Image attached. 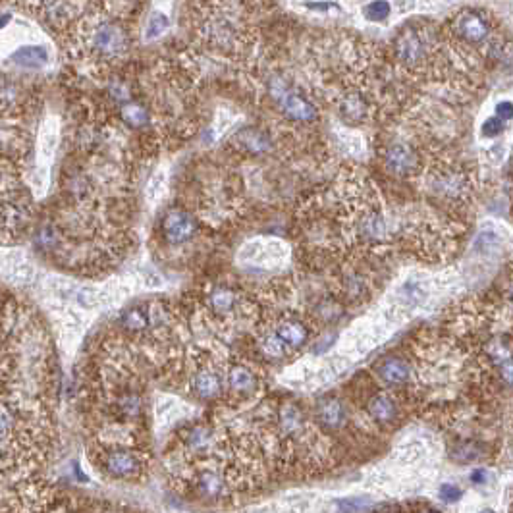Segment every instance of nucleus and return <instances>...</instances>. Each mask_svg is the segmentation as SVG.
<instances>
[{
    "label": "nucleus",
    "mask_w": 513,
    "mask_h": 513,
    "mask_svg": "<svg viewBox=\"0 0 513 513\" xmlns=\"http://www.w3.org/2000/svg\"><path fill=\"white\" fill-rule=\"evenodd\" d=\"M317 421L324 429H340L346 423V407L340 400H323L315 409Z\"/></svg>",
    "instance_id": "f3484780"
},
{
    "label": "nucleus",
    "mask_w": 513,
    "mask_h": 513,
    "mask_svg": "<svg viewBox=\"0 0 513 513\" xmlns=\"http://www.w3.org/2000/svg\"><path fill=\"white\" fill-rule=\"evenodd\" d=\"M440 498L444 500V502H458L459 498H461V488L456 485H442L440 486Z\"/></svg>",
    "instance_id": "bb28decb"
},
{
    "label": "nucleus",
    "mask_w": 513,
    "mask_h": 513,
    "mask_svg": "<svg viewBox=\"0 0 513 513\" xmlns=\"http://www.w3.org/2000/svg\"><path fill=\"white\" fill-rule=\"evenodd\" d=\"M191 481H193V490H195L199 496L209 498V500L226 496L228 486H230V479L224 477L216 467H209V465L197 469V471L193 473Z\"/></svg>",
    "instance_id": "9b49d317"
},
{
    "label": "nucleus",
    "mask_w": 513,
    "mask_h": 513,
    "mask_svg": "<svg viewBox=\"0 0 513 513\" xmlns=\"http://www.w3.org/2000/svg\"><path fill=\"white\" fill-rule=\"evenodd\" d=\"M382 157H384V164L390 172H394L396 176H404V178L417 174L423 164L421 153L411 143H405V141L388 143L382 151Z\"/></svg>",
    "instance_id": "6e6552de"
},
{
    "label": "nucleus",
    "mask_w": 513,
    "mask_h": 513,
    "mask_svg": "<svg viewBox=\"0 0 513 513\" xmlns=\"http://www.w3.org/2000/svg\"><path fill=\"white\" fill-rule=\"evenodd\" d=\"M496 118L504 124V122H510L512 120V103L510 101H504L496 107Z\"/></svg>",
    "instance_id": "cd10ccee"
},
{
    "label": "nucleus",
    "mask_w": 513,
    "mask_h": 513,
    "mask_svg": "<svg viewBox=\"0 0 513 513\" xmlns=\"http://www.w3.org/2000/svg\"><path fill=\"white\" fill-rule=\"evenodd\" d=\"M340 110H342V114L351 120V122H361L365 116H367V103H365V99H363V95L361 93H357V91H351L348 95H344V99H342V103H340Z\"/></svg>",
    "instance_id": "412c9836"
},
{
    "label": "nucleus",
    "mask_w": 513,
    "mask_h": 513,
    "mask_svg": "<svg viewBox=\"0 0 513 513\" xmlns=\"http://www.w3.org/2000/svg\"><path fill=\"white\" fill-rule=\"evenodd\" d=\"M269 330L292 353L301 350L311 340V326L297 315H286L284 319L269 324Z\"/></svg>",
    "instance_id": "1a4fd4ad"
},
{
    "label": "nucleus",
    "mask_w": 513,
    "mask_h": 513,
    "mask_svg": "<svg viewBox=\"0 0 513 513\" xmlns=\"http://www.w3.org/2000/svg\"><path fill=\"white\" fill-rule=\"evenodd\" d=\"M344 292L350 297H361L367 292V280L363 274L359 272H350L346 278H344Z\"/></svg>",
    "instance_id": "5701e85b"
},
{
    "label": "nucleus",
    "mask_w": 513,
    "mask_h": 513,
    "mask_svg": "<svg viewBox=\"0 0 513 513\" xmlns=\"http://www.w3.org/2000/svg\"><path fill=\"white\" fill-rule=\"evenodd\" d=\"M431 54V37L427 29H404L396 39V56L407 68L421 66Z\"/></svg>",
    "instance_id": "39448f33"
},
{
    "label": "nucleus",
    "mask_w": 513,
    "mask_h": 513,
    "mask_svg": "<svg viewBox=\"0 0 513 513\" xmlns=\"http://www.w3.org/2000/svg\"><path fill=\"white\" fill-rule=\"evenodd\" d=\"M454 33L467 45H483L490 37V24L483 12L465 10L454 20Z\"/></svg>",
    "instance_id": "9d476101"
},
{
    "label": "nucleus",
    "mask_w": 513,
    "mask_h": 513,
    "mask_svg": "<svg viewBox=\"0 0 513 513\" xmlns=\"http://www.w3.org/2000/svg\"><path fill=\"white\" fill-rule=\"evenodd\" d=\"M270 95L276 101V105L282 108L284 116L294 122H313L317 118V107L303 95L296 87L282 78H274L270 81Z\"/></svg>",
    "instance_id": "20e7f679"
},
{
    "label": "nucleus",
    "mask_w": 513,
    "mask_h": 513,
    "mask_svg": "<svg viewBox=\"0 0 513 513\" xmlns=\"http://www.w3.org/2000/svg\"><path fill=\"white\" fill-rule=\"evenodd\" d=\"M309 10H319V12H328L330 8H334V4L328 2H315V4H305Z\"/></svg>",
    "instance_id": "c85d7f7f"
},
{
    "label": "nucleus",
    "mask_w": 513,
    "mask_h": 513,
    "mask_svg": "<svg viewBox=\"0 0 513 513\" xmlns=\"http://www.w3.org/2000/svg\"><path fill=\"white\" fill-rule=\"evenodd\" d=\"M91 461L95 467L112 481H139L147 467V456L139 446L118 444H91Z\"/></svg>",
    "instance_id": "7ed1b4c3"
},
{
    "label": "nucleus",
    "mask_w": 513,
    "mask_h": 513,
    "mask_svg": "<svg viewBox=\"0 0 513 513\" xmlns=\"http://www.w3.org/2000/svg\"><path fill=\"white\" fill-rule=\"evenodd\" d=\"M197 220L186 209L174 207L170 211H166L161 220L162 240L168 245H186L191 242L197 234Z\"/></svg>",
    "instance_id": "423d86ee"
},
{
    "label": "nucleus",
    "mask_w": 513,
    "mask_h": 513,
    "mask_svg": "<svg viewBox=\"0 0 513 513\" xmlns=\"http://www.w3.org/2000/svg\"><path fill=\"white\" fill-rule=\"evenodd\" d=\"M481 513H494V512H492V510H483V512H481Z\"/></svg>",
    "instance_id": "7c9ffc66"
},
{
    "label": "nucleus",
    "mask_w": 513,
    "mask_h": 513,
    "mask_svg": "<svg viewBox=\"0 0 513 513\" xmlns=\"http://www.w3.org/2000/svg\"><path fill=\"white\" fill-rule=\"evenodd\" d=\"M224 388H228V392L238 398H247L257 392L259 378L249 365L236 363L224 375Z\"/></svg>",
    "instance_id": "f8f14e48"
},
{
    "label": "nucleus",
    "mask_w": 513,
    "mask_h": 513,
    "mask_svg": "<svg viewBox=\"0 0 513 513\" xmlns=\"http://www.w3.org/2000/svg\"><path fill=\"white\" fill-rule=\"evenodd\" d=\"M53 436L41 398L0 384V486L37 479L53 452Z\"/></svg>",
    "instance_id": "f257e3e1"
},
{
    "label": "nucleus",
    "mask_w": 513,
    "mask_h": 513,
    "mask_svg": "<svg viewBox=\"0 0 513 513\" xmlns=\"http://www.w3.org/2000/svg\"><path fill=\"white\" fill-rule=\"evenodd\" d=\"M375 373L388 386H404L411 378V365L400 355H386L375 363Z\"/></svg>",
    "instance_id": "4468645a"
},
{
    "label": "nucleus",
    "mask_w": 513,
    "mask_h": 513,
    "mask_svg": "<svg viewBox=\"0 0 513 513\" xmlns=\"http://www.w3.org/2000/svg\"><path fill=\"white\" fill-rule=\"evenodd\" d=\"M485 479H486L485 469H477V471H473V473H471V481H473V483H477V485H481V483H485Z\"/></svg>",
    "instance_id": "c756f323"
},
{
    "label": "nucleus",
    "mask_w": 513,
    "mask_h": 513,
    "mask_svg": "<svg viewBox=\"0 0 513 513\" xmlns=\"http://www.w3.org/2000/svg\"><path fill=\"white\" fill-rule=\"evenodd\" d=\"M236 137H238V141H240V147H242L243 151H247V153L259 155V153L269 151V135L263 134L261 130L249 128V130H243L242 134H238Z\"/></svg>",
    "instance_id": "aec40b11"
},
{
    "label": "nucleus",
    "mask_w": 513,
    "mask_h": 513,
    "mask_svg": "<svg viewBox=\"0 0 513 513\" xmlns=\"http://www.w3.org/2000/svg\"><path fill=\"white\" fill-rule=\"evenodd\" d=\"M189 390L197 400L213 402L224 392V373L211 361L199 363L189 377Z\"/></svg>",
    "instance_id": "0eeeda50"
},
{
    "label": "nucleus",
    "mask_w": 513,
    "mask_h": 513,
    "mask_svg": "<svg viewBox=\"0 0 513 513\" xmlns=\"http://www.w3.org/2000/svg\"><path fill=\"white\" fill-rule=\"evenodd\" d=\"M16 64L26 66V68H41L47 64L49 53L45 47H24L18 53L12 56Z\"/></svg>",
    "instance_id": "4be33fe9"
},
{
    "label": "nucleus",
    "mask_w": 513,
    "mask_h": 513,
    "mask_svg": "<svg viewBox=\"0 0 513 513\" xmlns=\"http://www.w3.org/2000/svg\"><path fill=\"white\" fill-rule=\"evenodd\" d=\"M367 413L377 421L378 425H390L398 419L400 407L390 394L378 392L367 402Z\"/></svg>",
    "instance_id": "2eb2a0df"
},
{
    "label": "nucleus",
    "mask_w": 513,
    "mask_h": 513,
    "mask_svg": "<svg viewBox=\"0 0 513 513\" xmlns=\"http://www.w3.org/2000/svg\"><path fill=\"white\" fill-rule=\"evenodd\" d=\"M120 118L130 126V128H145L149 122V110L145 105L137 103L134 99L126 101L120 105Z\"/></svg>",
    "instance_id": "6ab92c4d"
},
{
    "label": "nucleus",
    "mask_w": 513,
    "mask_h": 513,
    "mask_svg": "<svg viewBox=\"0 0 513 513\" xmlns=\"http://www.w3.org/2000/svg\"><path fill=\"white\" fill-rule=\"evenodd\" d=\"M207 39H209V43L213 45V47H234V45H238V37H240V33H238V29L236 26L230 22V20H226V18H215V20H211L209 24H207Z\"/></svg>",
    "instance_id": "dca6fc26"
},
{
    "label": "nucleus",
    "mask_w": 513,
    "mask_h": 513,
    "mask_svg": "<svg viewBox=\"0 0 513 513\" xmlns=\"http://www.w3.org/2000/svg\"><path fill=\"white\" fill-rule=\"evenodd\" d=\"M0 500H2V488H0Z\"/></svg>",
    "instance_id": "2f4dec72"
},
{
    "label": "nucleus",
    "mask_w": 513,
    "mask_h": 513,
    "mask_svg": "<svg viewBox=\"0 0 513 513\" xmlns=\"http://www.w3.org/2000/svg\"><path fill=\"white\" fill-rule=\"evenodd\" d=\"M240 307V294L228 284H215L207 294V309L216 319H226L234 315Z\"/></svg>",
    "instance_id": "ddd939ff"
},
{
    "label": "nucleus",
    "mask_w": 513,
    "mask_h": 513,
    "mask_svg": "<svg viewBox=\"0 0 513 513\" xmlns=\"http://www.w3.org/2000/svg\"><path fill=\"white\" fill-rule=\"evenodd\" d=\"M168 26H170V22H168L166 14H162V12H153V16L149 18V26H147L145 37H147V39H155V37L162 35V33L168 29Z\"/></svg>",
    "instance_id": "393cba45"
},
{
    "label": "nucleus",
    "mask_w": 513,
    "mask_h": 513,
    "mask_svg": "<svg viewBox=\"0 0 513 513\" xmlns=\"http://www.w3.org/2000/svg\"><path fill=\"white\" fill-rule=\"evenodd\" d=\"M78 43L81 53L89 60L112 62L130 51L132 37L120 18L95 14L78 24Z\"/></svg>",
    "instance_id": "f03ea898"
},
{
    "label": "nucleus",
    "mask_w": 513,
    "mask_h": 513,
    "mask_svg": "<svg viewBox=\"0 0 513 513\" xmlns=\"http://www.w3.org/2000/svg\"><path fill=\"white\" fill-rule=\"evenodd\" d=\"M390 10H392V6L388 2H382V0L371 2L365 6V18L371 22H382L388 18Z\"/></svg>",
    "instance_id": "b1692460"
},
{
    "label": "nucleus",
    "mask_w": 513,
    "mask_h": 513,
    "mask_svg": "<svg viewBox=\"0 0 513 513\" xmlns=\"http://www.w3.org/2000/svg\"><path fill=\"white\" fill-rule=\"evenodd\" d=\"M153 321V317H151V311L147 309V307H139V305H135V307H130L128 311H124L122 313V317H120V324L124 326V330H128V332H143L145 328H149V323Z\"/></svg>",
    "instance_id": "a211bd4d"
},
{
    "label": "nucleus",
    "mask_w": 513,
    "mask_h": 513,
    "mask_svg": "<svg viewBox=\"0 0 513 513\" xmlns=\"http://www.w3.org/2000/svg\"><path fill=\"white\" fill-rule=\"evenodd\" d=\"M481 132H483L485 137H498V135L504 132V124L498 118H488L485 124H483Z\"/></svg>",
    "instance_id": "a878e982"
}]
</instances>
